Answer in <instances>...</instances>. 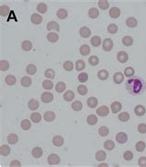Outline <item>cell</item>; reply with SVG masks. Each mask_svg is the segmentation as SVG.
<instances>
[{
    "mask_svg": "<svg viewBox=\"0 0 146 167\" xmlns=\"http://www.w3.org/2000/svg\"><path fill=\"white\" fill-rule=\"evenodd\" d=\"M143 81L139 79H130L127 82V89L132 94L140 93L143 90Z\"/></svg>",
    "mask_w": 146,
    "mask_h": 167,
    "instance_id": "obj_1",
    "label": "cell"
},
{
    "mask_svg": "<svg viewBox=\"0 0 146 167\" xmlns=\"http://www.w3.org/2000/svg\"><path fill=\"white\" fill-rule=\"evenodd\" d=\"M47 162L50 165H55V164H58L60 162V158H59L58 155L57 154H50L47 158Z\"/></svg>",
    "mask_w": 146,
    "mask_h": 167,
    "instance_id": "obj_2",
    "label": "cell"
},
{
    "mask_svg": "<svg viewBox=\"0 0 146 167\" xmlns=\"http://www.w3.org/2000/svg\"><path fill=\"white\" fill-rule=\"evenodd\" d=\"M113 48V41H112L110 38H106L104 40L103 42V49L106 52H109L112 50Z\"/></svg>",
    "mask_w": 146,
    "mask_h": 167,
    "instance_id": "obj_3",
    "label": "cell"
},
{
    "mask_svg": "<svg viewBox=\"0 0 146 167\" xmlns=\"http://www.w3.org/2000/svg\"><path fill=\"white\" fill-rule=\"evenodd\" d=\"M41 99H42V102H43V103H51L52 101H53L54 95L52 94L51 92L44 91V93L42 94V96H41Z\"/></svg>",
    "mask_w": 146,
    "mask_h": 167,
    "instance_id": "obj_4",
    "label": "cell"
},
{
    "mask_svg": "<svg viewBox=\"0 0 146 167\" xmlns=\"http://www.w3.org/2000/svg\"><path fill=\"white\" fill-rule=\"evenodd\" d=\"M116 139H117V141L120 144H124L127 142V140H128V136H127L126 133L124 132H119L116 136Z\"/></svg>",
    "mask_w": 146,
    "mask_h": 167,
    "instance_id": "obj_5",
    "label": "cell"
},
{
    "mask_svg": "<svg viewBox=\"0 0 146 167\" xmlns=\"http://www.w3.org/2000/svg\"><path fill=\"white\" fill-rule=\"evenodd\" d=\"M96 114L100 116H106L107 114H109V109H108V107L106 105L101 106L96 110Z\"/></svg>",
    "mask_w": 146,
    "mask_h": 167,
    "instance_id": "obj_6",
    "label": "cell"
},
{
    "mask_svg": "<svg viewBox=\"0 0 146 167\" xmlns=\"http://www.w3.org/2000/svg\"><path fill=\"white\" fill-rule=\"evenodd\" d=\"M128 59H129V55L126 52L120 51V52H118V60L120 63H123V64H124V63H126L127 61H128Z\"/></svg>",
    "mask_w": 146,
    "mask_h": 167,
    "instance_id": "obj_7",
    "label": "cell"
},
{
    "mask_svg": "<svg viewBox=\"0 0 146 167\" xmlns=\"http://www.w3.org/2000/svg\"><path fill=\"white\" fill-rule=\"evenodd\" d=\"M109 16L112 18H118L120 16V10H119L118 7H111L109 10Z\"/></svg>",
    "mask_w": 146,
    "mask_h": 167,
    "instance_id": "obj_8",
    "label": "cell"
},
{
    "mask_svg": "<svg viewBox=\"0 0 146 167\" xmlns=\"http://www.w3.org/2000/svg\"><path fill=\"white\" fill-rule=\"evenodd\" d=\"M31 21L32 22L33 24H36V25H38L40 23H42V21H43V18L41 15L39 14H32V17H31Z\"/></svg>",
    "mask_w": 146,
    "mask_h": 167,
    "instance_id": "obj_9",
    "label": "cell"
},
{
    "mask_svg": "<svg viewBox=\"0 0 146 167\" xmlns=\"http://www.w3.org/2000/svg\"><path fill=\"white\" fill-rule=\"evenodd\" d=\"M28 107H29L30 110L35 111V110H37L39 108V102L36 101V100H34V99L30 100L29 103H28Z\"/></svg>",
    "mask_w": 146,
    "mask_h": 167,
    "instance_id": "obj_10",
    "label": "cell"
},
{
    "mask_svg": "<svg viewBox=\"0 0 146 167\" xmlns=\"http://www.w3.org/2000/svg\"><path fill=\"white\" fill-rule=\"evenodd\" d=\"M122 109V105L119 102H114L111 105V110L113 114H118Z\"/></svg>",
    "mask_w": 146,
    "mask_h": 167,
    "instance_id": "obj_11",
    "label": "cell"
},
{
    "mask_svg": "<svg viewBox=\"0 0 146 167\" xmlns=\"http://www.w3.org/2000/svg\"><path fill=\"white\" fill-rule=\"evenodd\" d=\"M113 80H114V82L116 84H120L123 82V80H124V75L120 72H118V73L114 74Z\"/></svg>",
    "mask_w": 146,
    "mask_h": 167,
    "instance_id": "obj_12",
    "label": "cell"
},
{
    "mask_svg": "<svg viewBox=\"0 0 146 167\" xmlns=\"http://www.w3.org/2000/svg\"><path fill=\"white\" fill-rule=\"evenodd\" d=\"M44 120L47 122H52V121H54V119L55 118V114L54 112H52V111H47V112H46V114H44Z\"/></svg>",
    "mask_w": 146,
    "mask_h": 167,
    "instance_id": "obj_13",
    "label": "cell"
},
{
    "mask_svg": "<svg viewBox=\"0 0 146 167\" xmlns=\"http://www.w3.org/2000/svg\"><path fill=\"white\" fill-rule=\"evenodd\" d=\"M145 112H146V110L144 108V106L141 105H137L135 107V109H134V113H135V114L138 116H143L145 114Z\"/></svg>",
    "mask_w": 146,
    "mask_h": 167,
    "instance_id": "obj_14",
    "label": "cell"
},
{
    "mask_svg": "<svg viewBox=\"0 0 146 167\" xmlns=\"http://www.w3.org/2000/svg\"><path fill=\"white\" fill-rule=\"evenodd\" d=\"M52 141H53V144L55 146L60 147L63 145V143H64V139H63L61 136H55Z\"/></svg>",
    "mask_w": 146,
    "mask_h": 167,
    "instance_id": "obj_15",
    "label": "cell"
},
{
    "mask_svg": "<svg viewBox=\"0 0 146 167\" xmlns=\"http://www.w3.org/2000/svg\"><path fill=\"white\" fill-rule=\"evenodd\" d=\"M80 34L82 38H88L91 35V30L88 27H82L80 30Z\"/></svg>",
    "mask_w": 146,
    "mask_h": 167,
    "instance_id": "obj_16",
    "label": "cell"
},
{
    "mask_svg": "<svg viewBox=\"0 0 146 167\" xmlns=\"http://www.w3.org/2000/svg\"><path fill=\"white\" fill-rule=\"evenodd\" d=\"M95 159L98 162H103L106 159V153L104 151H98L95 154Z\"/></svg>",
    "mask_w": 146,
    "mask_h": 167,
    "instance_id": "obj_17",
    "label": "cell"
},
{
    "mask_svg": "<svg viewBox=\"0 0 146 167\" xmlns=\"http://www.w3.org/2000/svg\"><path fill=\"white\" fill-rule=\"evenodd\" d=\"M43 153H44V151L42 150V148H40V147H35L34 149L32 151V155L34 158H40L43 155Z\"/></svg>",
    "mask_w": 146,
    "mask_h": 167,
    "instance_id": "obj_18",
    "label": "cell"
},
{
    "mask_svg": "<svg viewBox=\"0 0 146 167\" xmlns=\"http://www.w3.org/2000/svg\"><path fill=\"white\" fill-rule=\"evenodd\" d=\"M46 29L48 30V31L55 30V31L58 32L59 31V25H58L57 22H55V21H50V22H48V23H47Z\"/></svg>",
    "mask_w": 146,
    "mask_h": 167,
    "instance_id": "obj_19",
    "label": "cell"
},
{
    "mask_svg": "<svg viewBox=\"0 0 146 167\" xmlns=\"http://www.w3.org/2000/svg\"><path fill=\"white\" fill-rule=\"evenodd\" d=\"M126 24L129 28H134V27H136V26H137L138 21H137V20L135 18L130 17V18H129L128 20H126Z\"/></svg>",
    "mask_w": 146,
    "mask_h": 167,
    "instance_id": "obj_20",
    "label": "cell"
},
{
    "mask_svg": "<svg viewBox=\"0 0 146 167\" xmlns=\"http://www.w3.org/2000/svg\"><path fill=\"white\" fill-rule=\"evenodd\" d=\"M18 135L14 134V133H12V134H9V137H7V142H9V144H11V145L16 144L18 142Z\"/></svg>",
    "mask_w": 146,
    "mask_h": 167,
    "instance_id": "obj_21",
    "label": "cell"
},
{
    "mask_svg": "<svg viewBox=\"0 0 146 167\" xmlns=\"http://www.w3.org/2000/svg\"><path fill=\"white\" fill-rule=\"evenodd\" d=\"M74 97H75V94H74V92L72 91H66L64 93V96H63V98H64V100L67 102H71L72 100L74 99Z\"/></svg>",
    "mask_w": 146,
    "mask_h": 167,
    "instance_id": "obj_22",
    "label": "cell"
},
{
    "mask_svg": "<svg viewBox=\"0 0 146 167\" xmlns=\"http://www.w3.org/2000/svg\"><path fill=\"white\" fill-rule=\"evenodd\" d=\"M10 147L9 145H3L0 148V154L2 156H7L10 153Z\"/></svg>",
    "mask_w": 146,
    "mask_h": 167,
    "instance_id": "obj_23",
    "label": "cell"
},
{
    "mask_svg": "<svg viewBox=\"0 0 146 167\" xmlns=\"http://www.w3.org/2000/svg\"><path fill=\"white\" fill-rule=\"evenodd\" d=\"M46 38L49 42L55 43V42H57L58 41V34L57 33H55V32H50V33H48L47 34Z\"/></svg>",
    "mask_w": 146,
    "mask_h": 167,
    "instance_id": "obj_24",
    "label": "cell"
},
{
    "mask_svg": "<svg viewBox=\"0 0 146 167\" xmlns=\"http://www.w3.org/2000/svg\"><path fill=\"white\" fill-rule=\"evenodd\" d=\"M87 105L90 108H95L97 105H98V101H97L95 97H90L87 101Z\"/></svg>",
    "mask_w": 146,
    "mask_h": 167,
    "instance_id": "obj_25",
    "label": "cell"
},
{
    "mask_svg": "<svg viewBox=\"0 0 146 167\" xmlns=\"http://www.w3.org/2000/svg\"><path fill=\"white\" fill-rule=\"evenodd\" d=\"M57 17L58 18H60V20H65V18L68 17V11H67L65 9H60L57 10Z\"/></svg>",
    "mask_w": 146,
    "mask_h": 167,
    "instance_id": "obj_26",
    "label": "cell"
},
{
    "mask_svg": "<svg viewBox=\"0 0 146 167\" xmlns=\"http://www.w3.org/2000/svg\"><path fill=\"white\" fill-rule=\"evenodd\" d=\"M20 83L23 87H30L32 85V80L29 77H23L20 80Z\"/></svg>",
    "mask_w": 146,
    "mask_h": 167,
    "instance_id": "obj_27",
    "label": "cell"
},
{
    "mask_svg": "<svg viewBox=\"0 0 146 167\" xmlns=\"http://www.w3.org/2000/svg\"><path fill=\"white\" fill-rule=\"evenodd\" d=\"M108 75H109V74H108L106 70L102 69L98 72V74H97V77H98L101 80H106L108 79Z\"/></svg>",
    "mask_w": 146,
    "mask_h": 167,
    "instance_id": "obj_28",
    "label": "cell"
},
{
    "mask_svg": "<svg viewBox=\"0 0 146 167\" xmlns=\"http://www.w3.org/2000/svg\"><path fill=\"white\" fill-rule=\"evenodd\" d=\"M97 116H94V114H90V116L87 117V123L90 126H94L97 124Z\"/></svg>",
    "mask_w": 146,
    "mask_h": 167,
    "instance_id": "obj_29",
    "label": "cell"
},
{
    "mask_svg": "<svg viewBox=\"0 0 146 167\" xmlns=\"http://www.w3.org/2000/svg\"><path fill=\"white\" fill-rule=\"evenodd\" d=\"M90 51H91V49L87 44H83L80 48V53L81 55H88L90 54Z\"/></svg>",
    "mask_w": 146,
    "mask_h": 167,
    "instance_id": "obj_30",
    "label": "cell"
},
{
    "mask_svg": "<svg viewBox=\"0 0 146 167\" xmlns=\"http://www.w3.org/2000/svg\"><path fill=\"white\" fill-rule=\"evenodd\" d=\"M36 9L37 11H38L39 13H46V11H47V6H46V4H44V3H39L38 4V6H37L36 7Z\"/></svg>",
    "mask_w": 146,
    "mask_h": 167,
    "instance_id": "obj_31",
    "label": "cell"
},
{
    "mask_svg": "<svg viewBox=\"0 0 146 167\" xmlns=\"http://www.w3.org/2000/svg\"><path fill=\"white\" fill-rule=\"evenodd\" d=\"M21 47H22V49H23L24 51H30V50H32V44L31 42H30V41L26 40V41H24V42H22Z\"/></svg>",
    "mask_w": 146,
    "mask_h": 167,
    "instance_id": "obj_32",
    "label": "cell"
},
{
    "mask_svg": "<svg viewBox=\"0 0 146 167\" xmlns=\"http://www.w3.org/2000/svg\"><path fill=\"white\" fill-rule=\"evenodd\" d=\"M10 13V9L7 6H1L0 7V14L2 17H7Z\"/></svg>",
    "mask_w": 146,
    "mask_h": 167,
    "instance_id": "obj_33",
    "label": "cell"
},
{
    "mask_svg": "<svg viewBox=\"0 0 146 167\" xmlns=\"http://www.w3.org/2000/svg\"><path fill=\"white\" fill-rule=\"evenodd\" d=\"M89 17L92 18H96L97 17L99 16V11L97 9H95V7H92L91 9L89 10Z\"/></svg>",
    "mask_w": 146,
    "mask_h": 167,
    "instance_id": "obj_34",
    "label": "cell"
},
{
    "mask_svg": "<svg viewBox=\"0 0 146 167\" xmlns=\"http://www.w3.org/2000/svg\"><path fill=\"white\" fill-rule=\"evenodd\" d=\"M122 43L126 46H130L133 43V39L130 36H125L122 39Z\"/></svg>",
    "mask_w": 146,
    "mask_h": 167,
    "instance_id": "obj_35",
    "label": "cell"
},
{
    "mask_svg": "<svg viewBox=\"0 0 146 167\" xmlns=\"http://www.w3.org/2000/svg\"><path fill=\"white\" fill-rule=\"evenodd\" d=\"M5 81L7 85H10L11 86V85H14L15 83H16V78H15L13 75H7L5 79Z\"/></svg>",
    "mask_w": 146,
    "mask_h": 167,
    "instance_id": "obj_36",
    "label": "cell"
},
{
    "mask_svg": "<svg viewBox=\"0 0 146 167\" xmlns=\"http://www.w3.org/2000/svg\"><path fill=\"white\" fill-rule=\"evenodd\" d=\"M31 119L33 123H39L42 119V116L39 113H33L31 114Z\"/></svg>",
    "mask_w": 146,
    "mask_h": 167,
    "instance_id": "obj_37",
    "label": "cell"
},
{
    "mask_svg": "<svg viewBox=\"0 0 146 167\" xmlns=\"http://www.w3.org/2000/svg\"><path fill=\"white\" fill-rule=\"evenodd\" d=\"M26 71H27V73L29 74V75H34V74L36 73L37 71V68H36V66L34 65H29L27 66V68H26Z\"/></svg>",
    "mask_w": 146,
    "mask_h": 167,
    "instance_id": "obj_38",
    "label": "cell"
},
{
    "mask_svg": "<svg viewBox=\"0 0 146 167\" xmlns=\"http://www.w3.org/2000/svg\"><path fill=\"white\" fill-rule=\"evenodd\" d=\"M91 43L92 46L94 47H98L101 44V38L99 36H93L91 39Z\"/></svg>",
    "mask_w": 146,
    "mask_h": 167,
    "instance_id": "obj_39",
    "label": "cell"
},
{
    "mask_svg": "<svg viewBox=\"0 0 146 167\" xmlns=\"http://www.w3.org/2000/svg\"><path fill=\"white\" fill-rule=\"evenodd\" d=\"M118 119L120 120L121 122H127V121H129V113H127V112H122L118 114Z\"/></svg>",
    "mask_w": 146,
    "mask_h": 167,
    "instance_id": "obj_40",
    "label": "cell"
},
{
    "mask_svg": "<svg viewBox=\"0 0 146 167\" xmlns=\"http://www.w3.org/2000/svg\"><path fill=\"white\" fill-rule=\"evenodd\" d=\"M20 126H21V128L23 129V130H29L32 127V124L28 119H24V120H22Z\"/></svg>",
    "mask_w": 146,
    "mask_h": 167,
    "instance_id": "obj_41",
    "label": "cell"
},
{
    "mask_svg": "<svg viewBox=\"0 0 146 167\" xmlns=\"http://www.w3.org/2000/svg\"><path fill=\"white\" fill-rule=\"evenodd\" d=\"M118 26L116 25L115 23H111L110 25H108V27H107V31L109 33H111V34H115V33H117L118 32Z\"/></svg>",
    "mask_w": 146,
    "mask_h": 167,
    "instance_id": "obj_42",
    "label": "cell"
},
{
    "mask_svg": "<svg viewBox=\"0 0 146 167\" xmlns=\"http://www.w3.org/2000/svg\"><path fill=\"white\" fill-rule=\"evenodd\" d=\"M53 87H54V84L49 80H44L43 82V88L44 90H51V89H53Z\"/></svg>",
    "mask_w": 146,
    "mask_h": 167,
    "instance_id": "obj_43",
    "label": "cell"
},
{
    "mask_svg": "<svg viewBox=\"0 0 146 167\" xmlns=\"http://www.w3.org/2000/svg\"><path fill=\"white\" fill-rule=\"evenodd\" d=\"M71 107L74 111H77L78 112V111H81L82 109V103L80 101H75L72 103Z\"/></svg>",
    "mask_w": 146,
    "mask_h": 167,
    "instance_id": "obj_44",
    "label": "cell"
},
{
    "mask_svg": "<svg viewBox=\"0 0 146 167\" xmlns=\"http://www.w3.org/2000/svg\"><path fill=\"white\" fill-rule=\"evenodd\" d=\"M145 147H146L145 142H143V141H138L136 143V146H135L137 151H139V153H143V151L145 150Z\"/></svg>",
    "mask_w": 146,
    "mask_h": 167,
    "instance_id": "obj_45",
    "label": "cell"
},
{
    "mask_svg": "<svg viewBox=\"0 0 146 167\" xmlns=\"http://www.w3.org/2000/svg\"><path fill=\"white\" fill-rule=\"evenodd\" d=\"M104 147L107 151H112L115 148V143L112 140H106L104 144Z\"/></svg>",
    "mask_w": 146,
    "mask_h": 167,
    "instance_id": "obj_46",
    "label": "cell"
},
{
    "mask_svg": "<svg viewBox=\"0 0 146 167\" xmlns=\"http://www.w3.org/2000/svg\"><path fill=\"white\" fill-rule=\"evenodd\" d=\"M77 91L79 92V94L81 95H86L88 92V89L86 86H84V85H80L78 88H77Z\"/></svg>",
    "mask_w": 146,
    "mask_h": 167,
    "instance_id": "obj_47",
    "label": "cell"
},
{
    "mask_svg": "<svg viewBox=\"0 0 146 167\" xmlns=\"http://www.w3.org/2000/svg\"><path fill=\"white\" fill-rule=\"evenodd\" d=\"M99 135L102 136V137H106L108 135V133H109V129H108V128L104 127V126H103V127H101L99 128Z\"/></svg>",
    "mask_w": 146,
    "mask_h": 167,
    "instance_id": "obj_48",
    "label": "cell"
},
{
    "mask_svg": "<svg viewBox=\"0 0 146 167\" xmlns=\"http://www.w3.org/2000/svg\"><path fill=\"white\" fill-rule=\"evenodd\" d=\"M9 68V63L7 60H1L0 61V69L2 71H7Z\"/></svg>",
    "mask_w": 146,
    "mask_h": 167,
    "instance_id": "obj_49",
    "label": "cell"
},
{
    "mask_svg": "<svg viewBox=\"0 0 146 167\" xmlns=\"http://www.w3.org/2000/svg\"><path fill=\"white\" fill-rule=\"evenodd\" d=\"M55 71L53 69H51V68H48L46 70V72H44V76H46L47 79H50V80H53L54 78H55Z\"/></svg>",
    "mask_w": 146,
    "mask_h": 167,
    "instance_id": "obj_50",
    "label": "cell"
},
{
    "mask_svg": "<svg viewBox=\"0 0 146 167\" xmlns=\"http://www.w3.org/2000/svg\"><path fill=\"white\" fill-rule=\"evenodd\" d=\"M63 68H64L66 71H71V70L73 69V63L69 60L66 61L64 63V65H63Z\"/></svg>",
    "mask_w": 146,
    "mask_h": 167,
    "instance_id": "obj_51",
    "label": "cell"
},
{
    "mask_svg": "<svg viewBox=\"0 0 146 167\" xmlns=\"http://www.w3.org/2000/svg\"><path fill=\"white\" fill-rule=\"evenodd\" d=\"M134 73H135V71H134V69L132 68H130V66H129V68H126L125 70H124V75L126 77H128V78L133 77Z\"/></svg>",
    "mask_w": 146,
    "mask_h": 167,
    "instance_id": "obj_52",
    "label": "cell"
},
{
    "mask_svg": "<svg viewBox=\"0 0 146 167\" xmlns=\"http://www.w3.org/2000/svg\"><path fill=\"white\" fill-rule=\"evenodd\" d=\"M98 6L101 9H107L108 7H109V3H108V1H106V0H100V1L98 2Z\"/></svg>",
    "mask_w": 146,
    "mask_h": 167,
    "instance_id": "obj_53",
    "label": "cell"
},
{
    "mask_svg": "<svg viewBox=\"0 0 146 167\" xmlns=\"http://www.w3.org/2000/svg\"><path fill=\"white\" fill-rule=\"evenodd\" d=\"M65 89H66V84L64 82H62V81L58 82L57 84V86H55V91L57 92H63L65 91Z\"/></svg>",
    "mask_w": 146,
    "mask_h": 167,
    "instance_id": "obj_54",
    "label": "cell"
},
{
    "mask_svg": "<svg viewBox=\"0 0 146 167\" xmlns=\"http://www.w3.org/2000/svg\"><path fill=\"white\" fill-rule=\"evenodd\" d=\"M78 80H79V81H80V82H81V83L86 82V81L88 80V75H87V73H84V72L81 73L80 75L78 76Z\"/></svg>",
    "mask_w": 146,
    "mask_h": 167,
    "instance_id": "obj_55",
    "label": "cell"
},
{
    "mask_svg": "<svg viewBox=\"0 0 146 167\" xmlns=\"http://www.w3.org/2000/svg\"><path fill=\"white\" fill-rule=\"evenodd\" d=\"M85 68V63L83 60H78L76 62V69L78 71H81V70H83Z\"/></svg>",
    "mask_w": 146,
    "mask_h": 167,
    "instance_id": "obj_56",
    "label": "cell"
},
{
    "mask_svg": "<svg viewBox=\"0 0 146 167\" xmlns=\"http://www.w3.org/2000/svg\"><path fill=\"white\" fill-rule=\"evenodd\" d=\"M89 63L92 66H97L99 64V58L96 57V55H92L89 58Z\"/></svg>",
    "mask_w": 146,
    "mask_h": 167,
    "instance_id": "obj_57",
    "label": "cell"
},
{
    "mask_svg": "<svg viewBox=\"0 0 146 167\" xmlns=\"http://www.w3.org/2000/svg\"><path fill=\"white\" fill-rule=\"evenodd\" d=\"M123 157H124V159L126 161H131L132 158H133V153L130 151H125V153H124Z\"/></svg>",
    "mask_w": 146,
    "mask_h": 167,
    "instance_id": "obj_58",
    "label": "cell"
},
{
    "mask_svg": "<svg viewBox=\"0 0 146 167\" xmlns=\"http://www.w3.org/2000/svg\"><path fill=\"white\" fill-rule=\"evenodd\" d=\"M138 131H139L140 133H141V134L146 133V125L143 124V123L140 124L139 126H138Z\"/></svg>",
    "mask_w": 146,
    "mask_h": 167,
    "instance_id": "obj_59",
    "label": "cell"
},
{
    "mask_svg": "<svg viewBox=\"0 0 146 167\" xmlns=\"http://www.w3.org/2000/svg\"><path fill=\"white\" fill-rule=\"evenodd\" d=\"M139 166L146 167V158L145 157H141L139 159Z\"/></svg>",
    "mask_w": 146,
    "mask_h": 167,
    "instance_id": "obj_60",
    "label": "cell"
},
{
    "mask_svg": "<svg viewBox=\"0 0 146 167\" xmlns=\"http://www.w3.org/2000/svg\"><path fill=\"white\" fill-rule=\"evenodd\" d=\"M10 167H20L21 166V164H20V162H18L17 160H15V161H12L10 162Z\"/></svg>",
    "mask_w": 146,
    "mask_h": 167,
    "instance_id": "obj_61",
    "label": "cell"
},
{
    "mask_svg": "<svg viewBox=\"0 0 146 167\" xmlns=\"http://www.w3.org/2000/svg\"><path fill=\"white\" fill-rule=\"evenodd\" d=\"M98 166H99V167H107L108 165H107L106 164H100Z\"/></svg>",
    "mask_w": 146,
    "mask_h": 167,
    "instance_id": "obj_62",
    "label": "cell"
},
{
    "mask_svg": "<svg viewBox=\"0 0 146 167\" xmlns=\"http://www.w3.org/2000/svg\"><path fill=\"white\" fill-rule=\"evenodd\" d=\"M145 84H146V83H145Z\"/></svg>",
    "mask_w": 146,
    "mask_h": 167,
    "instance_id": "obj_63",
    "label": "cell"
}]
</instances>
